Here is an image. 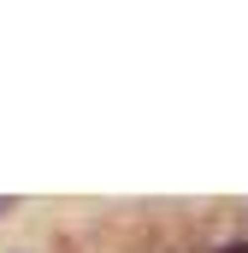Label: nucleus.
<instances>
[{"label": "nucleus", "mask_w": 248, "mask_h": 253, "mask_svg": "<svg viewBox=\"0 0 248 253\" xmlns=\"http://www.w3.org/2000/svg\"><path fill=\"white\" fill-rule=\"evenodd\" d=\"M219 253H248V242H225V248H219Z\"/></svg>", "instance_id": "obj_1"}, {"label": "nucleus", "mask_w": 248, "mask_h": 253, "mask_svg": "<svg viewBox=\"0 0 248 253\" xmlns=\"http://www.w3.org/2000/svg\"><path fill=\"white\" fill-rule=\"evenodd\" d=\"M12 206H18V200H12V194H0V218H6V212H12Z\"/></svg>", "instance_id": "obj_2"}]
</instances>
